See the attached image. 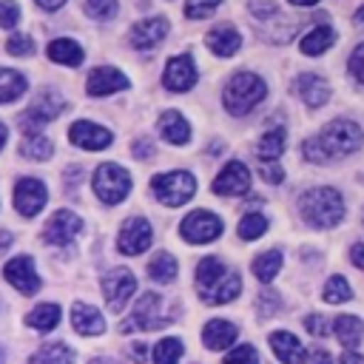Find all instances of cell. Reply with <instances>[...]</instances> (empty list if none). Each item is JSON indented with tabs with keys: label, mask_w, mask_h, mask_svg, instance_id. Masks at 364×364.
Returning a JSON list of instances; mask_svg holds the SVG:
<instances>
[{
	"label": "cell",
	"mask_w": 364,
	"mask_h": 364,
	"mask_svg": "<svg viewBox=\"0 0 364 364\" xmlns=\"http://www.w3.org/2000/svg\"><path fill=\"white\" fill-rule=\"evenodd\" d=\"M361 142H364V134L353 119H333L318 131V136L304 139L301 154H304V159L321 165V162L355 154L361 148Z\"/></svg>",
	"instance_id": "1"
},
{
	"label": "cell",
	"mask_w": 364,
	"mask_h": 364,
	"mask_svg": "<svg viewBox=\"0 0 364 364\" xmlns=\"http://www.w3.org/2000/svg\"><path fill=\"white\" fill-rule=\"evenodd\" d=\"M196 290H199V296H202L208 304H228L230 299L239 296L242 279H239L233 270H228L219 259L208 256V259H202L199 267H196Z\"/></svg>",
	"instance_id": "2"
},
{
	"label": "cell",
	"mask_w": 364,
	"mask_h": 364,
	"mask_svg": "<svg viewBox=\"0 0 364 364\" xmlns=\"http://www.w3.org/2000/svg\"><path fill=\"white\" fill-rule=\"evenodd\" d=\"M299 210L313 228H336L344 216V199L336 188H310L299 196Z\"/></svg>",
	"instance_id": "3"
},
{
	"label": "cell",
	"mask_w": 364,
	"mask_h": 364,
	"mask_svg": "<svg viewBox=\"0 0 364 364\" xmlns=\"http://www.w3.org/2000/svg\"><path fill=\"white\" fill-rule=\"evenodd\" d=\"M264 94H267V85H264V80H262L259 74L236 71V74L228 80V85H225L222 102H225V108H228L233 117H242V114L253 111V108L264 100Z\"/></svg>",
	"instance_id": "4"
},
{
	"label": "cell",
	"mask_w": 364,
	"mask_h": 364,
	"mask_svg": "<svg viewBox=\"0 0 364 364\" xmlns=\"http://www.w3.org/2000/svg\"><path fill=\"white\" fill-rule=\"evenodd\" d=\"M151 188H154V196H156L162 205L179 208V205H185V202L196 193V179H193V173H188V171H168V173L154 176Z\"/></svg>",
	"instance_id": "5"
},
{
	"label": "cell",
	"mask_w": 364,
	"mask_h": 364,
	"mask_svg": "<svg viewBox=\"0 0 364 364\" xmlns=\"http://www.w3.org/2000/svg\"><path fill=\"white\" fill-rule=\"evenodd\" d=\"M131 191V173L122 168V165H114V162H105L97 168L94 173V193L105 202V205H117L128 196Z\"/></svg>",
	"instance_id": "6"
},
{
	"label": "cell",
	"mask_w": 364,
	"mask_h": 364,
	"mask_svg": "<svg viewBox=\"0 0 364 364\" xmlns=\"http://www.w3.org/2000/svg\"><path fill=\"white\" fill-rule=\"evenodd\" d=\"M159 307H162V299L156 293H142L134 304V313H131V321L122 324V333H131V330H159V327H168L173 318H162L159 316Z\"/></svg>",
	"instance_id": "7"
},
{
	"label": "cell",
	"mask_w": 364,
	"mask_h": 364,
	"mask_svg": "<svg viewBox=\"0 0 364 364\" xmlns=\"http://www.w3.org/2000/svg\"><path fill=\"white\" fill-rule=\"evenodd\" d=\"M179 230H182V239H185V242H193V245L213 242V239H219V233H222V219L213 216L210 210H193V213H188V216L182 219Z\"/></svg>",
	"instance_id": "8"
},
{
	"label": "cell",
	"mask_w": 364,
	"mask_h": 364,
	"mask_svg": "<svg viewBox=\"0 0 364 364\" xmlns=\"http://www.w3.org/2000/svg\"><path fill=\"white\" fill-rule=\"evenodd\" d=\"M151 242H154V230H151L148 219H142V216L125 219V225L119 228V236H117V247L125 256H139L142 250L151 247Z\"/></svg>",
	"instance_id": "9"
},
{
	"label": "cell",
	"mask_w": 364,
	"mask_h": 364,
	"mask_svg": "<svg viewBox=\"0 0 364 364\" xmlns=\"http://www.w3.org/2000/svg\"><path fill=\"white\" fill-rule=\"evenodd\" d=\"M134 290H136V279H134V273L125 270V267L108 270L105 279H102V293H105L108 310H114V313H119V310L128 304V299L134 296Z\"/></svg>",
	"instance_id": "10"
},
{
	"label": "cell",
	"mask_w": 364,
	"mask_h": 364,
	"mask_svg": "<svg viewBox=\"0 0 364 364\" xmlns=\"http://www.w3.org/2000/svg\"><path fill=\"white\" fill-rule=\"evenodd\" d=\"M65 108V100L54 91V88H43L37 97H34V102L28 105V111L20 117V125H26V128H34V125H43V122H51L60 111Z\"/></svg>",
	"instance_id": "11"
},
{
	"label": "cell",
	"mask_w": 364,
	"mask_h": 364,
	"mask_svg": "<svg viewBox=\"0 0 364 364\" xmlns=\"http://www.w3.org/2000/svg\"><path fill=\"white\" fill-rule=\"evenodd\" d=\"M3 276H6V282L14 284V290L23 293V296H34V293L40 290V284H43L40 276H37V270H34L31 256H14L11 262H6Z\"/></svg>",
	"instance_id": "12"
},
{
	"label": "cell",
	"mask_w": 364,
	"mask_h": 364,
	"mask_svg": "<svg viewBox=\"0 0 364 364\" xmlns=\"http://www.w3.org/2000/svg\"><path fill=\"white\" fill-rule=\"evenodd\" d=\"M46 199H48V191H46V185H43L40 179H34V176H26V179H20V182L14 185V208H17V213H23V216H37V213L43 210Z\"/></svg>",
	"instance_id": "13"
},
{
	"label": "cell",
	"mask_w": 364,
	"mask_h": 364,
	"mask_svg": "<svg viewBox=\"0 0 364 364\" xmlns=\"http://www.w3.org/2000/svg\"><path fill=\"white\" fill-rule=\"evenodd\" d=\"M247 188H250V171L239 159L228 162L219 171V176L213 179V193H219V196H242V193H247Z\"/></svg>",
	"instance_id": "14"
},
{
	"label": "cell",
	"mask_w": 364,
	"mask_h": 364,
	"mask_svg": "<svg viewBox=\"0 0 364 364\" xmlns=\"http://www.w3.org/2000/svg\"><path fill=\"white\" fill-rule=\"evenodd\" d=\"M80 230H82V219H80L77 213H71V210H57V213L48 219V225H46V230H43V239H46L48 245L63 247V245H68Z\"/></svg>",
	"instance_id": "15"
},
{
	"label": "cell",
	"mask_w": 364,
	"mask_h": 364,
	"mask_svg": "<svg viewBox=\"0 0 364 364\" xmlns=\"http://www.w3.org/2000/svg\"><path fill=\"white\" fill-rule=\"evenodd\" d=\"M168 34V20L165 17H148L142 23H136L128 34V43L136 48V51H154Z\"/></svg>",
	"instance_id": "16"
},
{
	"label": "cell",
	"mask_w": 364,
	"mask_h": 364,
	"mask_svg": "<svg viewBox=\"0 0 364 364\" xmlns=\"http://www.w3.org/2000/svg\"><path fill=\"white\" fill-rule=\"evenodd\" d=\"M162 82H165L168 91H188V88H193V82H196V65H193V57H191V54L171 57L168 65H165Z\"/></svg>",
	"instance_id": "17"
},
{
	"label": "cell",
	"mask_w": 364,
	"mask_h": 364,
	"mask_svg": "<svg viewBox=\"0 0 364 364\" xmlns=\"http://www.w3.org/2000/svg\"><path fill=\"white\" fill-rule=\"evenodd\" d=\"M68 139L77 145V148H85V151H102L111 145V131L102 128V125H94L88 119H77L71 128H68Z\"/></svg>",
	"instance_id": "18"
},
{
	"label": "cell",
	"mask_w": 364,
	"mask_h": 364,
	"mask_svg": "<svg viewBox=\"0 0 364 364\" xmlns=\"http://www.w3.org/2000/svg\"><path fill=\"white\" fill-rule=\"evenodd\" d=\"M85 88L91 97H105V94H114V91H125L128 88V77L119 71V68H108V65H100L88 74L85 80Z\"/></svg>",
	"instance_id": "19"
},
{
	"label": "cell",
	"mask_w": 364,
	"mask_h": 364,
	"mask_svg": "<svg viewBox=\"0 0 364 364\" xmlns=\"http://www.w3.org/2000/svg\"><path fill=\"white\" fill-rule=\"evenodd\" d=\"M296 91H299V97L304 100L307 108H321L330 100V82L318 74H301L296 80Z\"/></svg>",
	"instance_id": "20"
},
{
	"label": "cell",
	"mask_w": 364,
	"mask_h": 364,
	"mask_svg": "<svg viewBox=\"0 0 364 364\" xmlns=\"http://www.w3.org/2000/svg\"><path fill=\"white\" fill-rule=\"evenodd\" d=\"M270 347H273V353L282 364H307V350L301 347V341L293 333H284V330L273 333Z\"/></svg>",
	"instance_id": "21"
},
{
	"label": "cell",
	"mask_w": 364,
	"mask_h": 364,
	"mask_svg": "<svg viewBox=\"0 0 364 364\" xmlns=\"http://www.w3.org/2000/svg\"><path fill=\"white\" fill-rule=\"evenodd\" d=\"M205 46L216 54V57H233L236 51H239V46H242V37H239V31L233 28V26H216V28H210L208 34H205Z\"/></svg>",
	"instance_id": "22"
},
{
	"label": "cell",
	"mask_w": 364,
	"mask_h": 364,
	"mask_svg": "<svg viewBox=\"0 0 364 364\" xmlns=\"http://www.w3.org/2000/svg\"><path fill=\"white\" fill-rule=\"evenodd\" d=\"M71 324H74V330L80 336H100L105 330V321H102L100 310L91 307V304H82V301H74V307H71Z\"/></svg>",
	"instance_id": "23"
},
{
	"label": "cell",
	"mask_w": 364,
	"mask_h": 364,
	"mask_svg": "<svg viewBox=\"0 0 364 364\" xmlns=\"http://www.w3.org/2000/svg\"><path fill=\"white\" fill-rule=\"evenodd\" d=\"M236 333H239L236 324H230L225 318H210L202 330V341H205L208 350H225L236 341Z\"/></svg>",
	"instance_id": "24"
},
{
	"label": "cell",
	"mask_w": 364,
	"mask_h": 364,
	"mask_svg": "<svg viewBox=\"0 0 364 364\" xmlns=\"http://www.w3.org/2000/svg\"><path fill=\"white\" fill-rule=\"evenodd\" d=\"M159 134L162 139H168L171 145H185L191 136V125L179 111H165L159 117Z\"/></svg>",
	"instance_id": "25"
},
{
	"label": "cell",
	"mask_w": 364,
	"mask_h": 364,
	"mask_svg": "<svg viewBox=\"0 0 364 364\" xmlns=\"http://www.w3.org/2000/svg\"><path fill=\"white\" fill-rule=\"evenodd\" d=\"M46 51H48V57H51L54 63H60V65H80V63H82V57H85L82 46H80V43H74V40H68V37L51 40Z\"/></svg>",
	"instance_id": "26"
},
{
	"label": "cell",
	"mask_w": 364,
	"mask_h": 364,
	"mask_svg": "<svg viewBox=\"0 0 364 364\" xmlns=\"http://www.w3.org/2000/svg\"><path fill=\"white\" fill-rule=\"evenodd\" d=\"M333 43H336V31H333L330 26H316L313 31H307V34L301 37V54L318 57V54H324Z\"/></svg>",
	"instance_id": "27"
},
{
	"label": "cell",
	"mask_w": 364,
	"mask_h": 364,
	"mask_svg": "<svg viewBox=\"0 0 364 364\" xmlns=\"http://www.w3.org/2000/svg\"><path fill=\"white\" fill-rule=\"evenodd\" d=\"M31 364H74V353L63 341H48L31 355Z\"/></svg>",
	"instance_id": "28"
},
{
	"label": "cell",
	"mask_w": 364,
	"mask_h": 364,
	"mask_svg": "<svg viewBox=\"0 0 364 364\" xmlns=\"http://www.w3.org/2000/svg\"><path fill=\"white\" fill-rule=\"evenodd\" d=\"M176 273H179L176 259H173L168 250H159V253L151 259V264H148V276H151L154 282H159V284L173 282V279H176Z\"/></svg>",
	"instance_id": "29"
},
{
	"label": "cell",
	"mask_w": 364,
	"mask_h": 364,
	"mask_svg": "<svg viewBox=\"0 0 364 364\" xmlns=\"http://www.w3.org/2000/svg\"><path fill=\"white\" fill-rule=\"evenodd\" d=\"M26 324L40 330V333H48L60 324V307L57 304H37L28 316H26Z\"/></svg>",
	"instance_id": "30"
},
{
	"label": "cell",
	"mask_w": 364,
	"mask_h": 364,
	"mask_svg": "<svg viewBox=\"0 0 364 364\" xmlns=\"http://www.w3.org/2000/svg\"><path fill=\"white\" fill-rule=\"evenodd\" d=\"M333 330H336V336H338V341H341L344 347H355V344L361 341L364 324H361V318H355V316H336Z\"/></svg>",
	"instance_id": "31"
},
{
	"label": "cell",
	"mask_w": 364,
	"mask_h": 364,
	"mask_svg": "<svg viewBox=\"0 0 364 364\" xmlns=\"http://www.w3.org/2000/svg\"><path fill=\"white\" fill-rule=\"evenodd\" d=\"M26 77L14 68H0V102H14L26 91Z\"/></svg>",
	"instance_id": "32"
},
{
	"label": "cell",
	"mask_w": 364,
	"mask_h": 364,
	"mask_svg": "<svg viewBox=\"0 0 364 364\" xmlns=\"http://www.w3.org/2000/svg\"><path fill=\"white\" fill-rule=\"evenodd\" d=\"M282 151H284V131H282V128L267 131V134L259 139V145H256V156H259L262 162H276V159L282 156Z\"/></svg>",
	"instance_id": "33"
},
{
	"label": "cell",
	"mask_w": 364,
	"mask_h": 364,
	"mask_svg": "<svg viewBox=\"0 0 364 364\" xmlns=\"http://www.w3.org/2000/svg\"><path fill=\"white\" fill-rule=\"evenodd\" d=\"M279 267H282V250H264V253H259L256 259H253V273H256V279L259 282H273V276L279 273Z\"/></svg>",
	"instance_id": "34"
},
{
	"label": "cell",
	"mask_w": 364,
	"mask_h": 364,
	"mask_svg": "<svg viewBox=\"0 0 364 364\" xmlns=\"http://www.w3.org/2000/svg\"><path fill=\"white\" fill-rule=\"evenodd\" d=\"M51 142L43 136V134H28L23 142H20V154L26 156V159H34V162H40V159H48L51 156Z\"/></svg>",
	"instance_id": "35"
},
{
	"label": "cell",
	"mask_w": 364,
	"mask_h": 364,
	"mask_svg": "<svg viewBox=\"0 0 364 364\" xmlns=\"http://www.w3.org/2000/svg\"><path fill=\"white\" fill-rule=\"evenodd\" d=\"M350 296H353V290H350L344 276H330L327 279V284H324V301L327 304H344V301H350Z\"/></svg>",
	"instance_id": "36"
},
{
	"label": "cell",
	"mask_w": 364,
	"mask_h": 364,
	"mask_svg": "<svg viewBox=\"0 0 364 364\" xmlns=\"http://www.w3.org/2000/svg\"><path fill=\"white\" fill-rule=\"evenodd\" d=\"M182 350H185V344L179 338H162L154 347V364H176Z\"/></svg>",
	"instance_id": "37"
},
{
	"label": "cell",
	"mask_w": 364,
	"mask_h": 364,
	"mask_svg": "<svg viewBox=\"0 0 364 364\" xmlns=\"http://www.w3.org/2000/svg\"><path fill=\"white\" fill-rule=\"evenodd\" d=\"M264 230H267V219L262 213H245L239 222V239H245V242L259 239Z\"/></svg>",
	"instance_id": "38"
},
{
	"label": "cell",
	"mask_w": 364,
	"mask_h": 364,
	"mask_svg": "<svg viewBox=\"0 0 364 364\" xmlns=\"http://www.w3.org/2000/svg\"><path fill=\"white\" fill-rule=\"evenodd\" d=\"M219 3H222V0H188V3H185V14H188L191 20H205V17H210V14L216 11Z\"/></svg>",
	"instance_id": "39"
},
{
	"label": "cell",
	"mask_w": 364,
	"mask_h": 364,
	"mask_svg": "<svg viewBox=\"0 0 364 364\" xmlns=\"http://www.w3.org/2000/svg\"><path fill=\"white\" fill-rule=\"evenodd\" d=\"M6 51L14 57H28V54H34V40L28 34H11L6 43Z\"/></svg>",
	"instance_id": "40"
},
{
	"label": "cell",
	"mask_w": 364,
	"mask_h": 364,
	"mask_svg": "<svg viewBox=\"0 0 364 364\" xmlns=\"http://www.w3.org/2000/svg\"><path fill=\"white\" fill-rule=\"evenodd\" d=\"M85 11L94 20H108L117 14V0H85Z\"/></svg>",
	"instance_id": "41"
},
{
	"label": "cell",
	"mask_w": 364,
	"mask_h": 364,
	"mask_svg": "<svg viewBox=\"0 0 364 364\" xmlns=\"http://www.w3.org/2000/svg\"><path fill=\"white\" fill-rule=\"evenodd\" d=\"M222 364H259V353L250 344H239Z\"/></svg>",
	"instance_id": "42"
},
{
	"label": "cell",
	"mask_w": 364,
	"mask_h": 364,
	"mask_svg": "<svg viewBox=\"0 0 364 364\" xmlns=\"http://www.w3.org/2000/svg\"><path fill=\"white\" fill-rule=\"evenodd\" d=\"M279 304H282L279 293H273V290H264V293H259V316H262V318L273 316V313L279 310Z\"/></svg>",
	"instance_id": "43"
},
{
	"label": "cell",
	"mask_w": 364,
	"mask_h": 364,
	"mask_svg": "<svg viewBox=\"0 0 364 364\" xmlns=\"http://www.w3.org/2000/svg\"><path fill=\"white\" fill-rule=\"evenodd\" d=\"M20 20V9L11 0H0V28H14Z\"/></svg>",
	"instance_id": "44"
},
{
	"label": "cell",
	"mask_w": 364,
	"mask_h": 364,
	"mask_svg": "<svg viewBox=\"0 0 364 364\" xmlns=\"http://www.w3.org/2000/svg\"><path fill=\"white\" fill-rule=\"evenodd\" d=\"M347 68H350V74H353L358 82H364V43H358V46L353 48V54H350V60H347Z\"/></svg>",
	"instance_id": "45"
},
{
	"label": "cell",
	"mask_w": 364,
	"mask_h": 364,
	"mask_svg": "<svg viewBox=\"0 0 364 364\" xmlns=\"http://www.w3.org/2000/svg\"><path fill=\"white\" fill-rule=\"evenodd\" d=\"M304 327H307V333H313V336H327L333 324H330V318H327V316L313 313V316H307V318H304Z\"/></svg>",
	"instance_id": "46"
},
{
	"label": "cell",
	"mask_w": 364,
	"mask_h": 364,
	"mask_svg": "<svg viewBox=\"0 0 364 364\" xmlns=\"http://www.w3.org/2000/svg\"><path fill=\"white\" fill-rule=\"evenodd\" d=\"M259 173H262L267 182H273V185L284 179V171H282L276 162H262V165H259Z\"/></svg>",
	"instance_id": "47"
},
{
	"label": "cell",
	"mask_w": 364,
	"mask_h": 364,
	"mask_svg": "<svg viewBox=\"0 0 364 364\" xmlns=\"http://www.w3.org/2000/svg\"><path fill=\"white\" fill-rule=\"evenodd\" d=\"M350 259H353V264H355V267H361V270H364V242L353 245V250H350Z\"/></svg>",
	"instance_id": "48"
},
{
	"label": "cell",
	"mask_w": 364,
	"mask_h": 364,
	"mask_svg": "<svg viewBox=\"0 0 364 364\" xmlns=\"http://www.w3.org/2000/svg\"><path fill=\"white\" fill-rule=\"evenodd\" d=\"M134 156H151V151H154V145L148 142V139H139V142H134Z\"/></svg>",
	"instance_id": "49"
},
{
	"label": "cell",
	"mask_w": 364,
	"mask_h": 364,
	"mask_svg": "<svg viewBox=\"0 0 364 364\" xmlns=\"http://www.w3.org/2000/svg\"><path fill=\"white\" fill-rule=\"evenodd\" d=\"M338 364H364V358H361L358 353H353V350L347 347V353H341V358H338Z\"/></svg>",
	"instance_id": "50"
},
{
	"label": "cell",
	"mask_w": 364,
	"mask_h": 364,
	"mask_svg": "<svg viewBox=\"0 0 364 364\" xmlns=\"http://www.w3.org/2000/svg\"><path fill=\"white\" fill-rule=\"evenodd\" d=\"M313 364H333V358H330L327 350H316L313 353Z\"/></svg>",
	"instance_id": "51"
},
{
	"label": "cell",
	"mask_w": 364,
	"mask_h": 364,
	"mask_svg": "<svg viewBox=\"0 0 364 364\" xmlns=\"http://www.w3.org/2000/svg\"><path fill=\"white\" fill-rule=\"evenodd\" d=\"M37 3H40V6L46 9V11H57V9H60V6L65 3V0H37Z\"/></svg>",
	"instance_id": "52"
},
{
	"label": "cell",
	"mask_w": 364,
	"mask_h": 364,
	"mask_svg": "<svg viewBox=\"0 0 364 364\" xmlns=\"http://www.w3.org/2000/svg\"><path fill=\"white\" fill-rule=\"evenodd\" d=\"M9 245H11V233H9V230H0V253H3Z\"/></svg>",
	"instance_id": "53"
},
{
	"label": "cell",
	"mask_w": 364,
	"mask_h": 364,
	"mask_svg": "<svg viewBox=\"0 0 364 364\" xmlns=\"http://www.w3.org/2000/svg\"><path fill=\"white\" fill-rule=\"evenodd\" d=\"M131 355H134L136 361H142V355H145V347H142V344H134V347H131Z\"/></svg>",
	"instance_id": "54"
},
{
	"label": "cell",
	"mask_w": 364,
	"mask_h": 364,
	"mask_svg": "<svg viewBox=\"0 0 364 364\" xmlns=\"http://www.w3.org/2000/svg\"><path fill=\"white\" fill-rule=\"evenodd\" d=\"M6 136H9V128L0 122V151H3V145H6Z\"/></svg>",
	"instance_id": "55"
},
{
	"label": "cell",
	"mask_w": 364,
	"mask_h": 364,
	"mask_svg": "<svg viewBox=\"0 0 364 364\" xmlns=\"http://www.w3.org/2000/svg\"><path fill=\"white\" fill-rule=\"evenodd\" d=\"M287 3H293V6H316L318 0H287Z\"/></svg>",
	"instance_id": "56"
},
{
	"label": "cell",
	"mask_w": 364,
	"mask_h": 364,
	"mask_svg": "<svg viewBox=\"0 0 364 364\" xmlns=\"http://www.w3.org/2000/svg\"><path fill=\"white\" fill-rule=\"evenodd\" d=\"M353 20H355V23H364V6H361L355 14H353Z\"/></svg>",
	"instance_id": "57"
},
{
	"label": "cell",
	"mask_w": 364,
	"mask_h": 364,
	"mask_svg": "<svg viewBox=\"0 0 364 364\" xmlns=\"http://www.w3.org/2000/svg\"><path fill=\"white\" fill-rule=\"evenodd\" d=\"M88 364H117V361H111V358H94V361H88Z\"/></svg>",
	"instance_id": "58"
},
{
	"label": "cell",
	"mask_w": 364,
	"mask_h": 364,
	"mask_svg": "<svg viewBox=\"0 0 364 364\" xmlns=\"http://www.w3.org/2000/svg\"><path fill=\"white\" fill-rule=\"evenodd\" d=\"M0 364H3V350H0Z\"/></svg>",
	"instance_id": "59"
}]
</instances>
